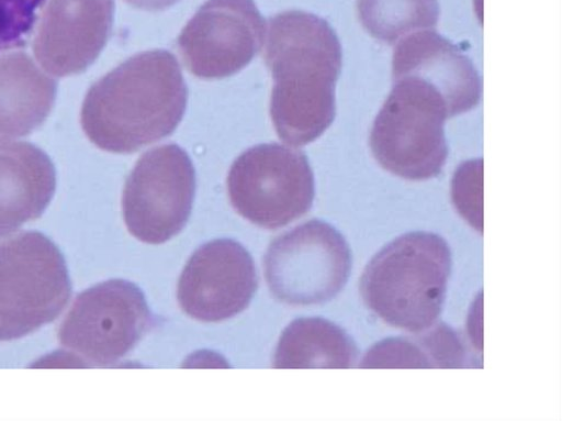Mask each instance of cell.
I'll return each instance as SVG.
<instances>
[{
    "label": "cell",
    "instance_id": "52a82bcc",
    "mask_svg": "<svg viewBox=\"0 0 562 421\" xmlns=\"http://www.w3.org/2000/svg\"><path fill=\"white\" fill-rule=\"evenodd\" d=\"M227 192L236 212L257 226L276 230L308 212L314 176L306 155L278 143L241 153L227 175Z\"/></svg>",
    "mask_w": 562,
    "mask_h": 421
},
{
    "label": "cell",
    "instance_id": "3957f363",
    "mask_svg": "<svg viewBox=\"0 0 562 421\" xmlns=\"http://www.w3.org/2000/svg\"><path fill=\"white\" fill-rule=\"evenodd\" d=\"M451 266V251L443 237L408 232L383 246L367 264L360 293L384 323L424 331L442 311Z\"/></svg>",
    "mask_w": 562,
    "mask_h": 421
},
{
    "label": "cell",
    "instance_id": "6da1fadb",
    "mask_svg": "<svg viewBox=\"0 0 562 421\" xmlns=\"http://www.w3.org/2000/svg\"><path fill=\"white\" fill-rule=\"evenodd\" d=\"M263 58L273 79L270 117L278 136L292 146L315 141L336 115L342 62L336 32L316 14L280 12L269 20Z\"/></svg>",
    "mask_w": 562,
    "mask_h": 421
},
{
    "label": "cell",
    "instance_id": "7a4b0ae2",
    "mask_svg": "<svg viewBox=\"0 0 562 421\" xmlns=\"http://www.w3.org/2000/svg\"><path fill=\"white\" fill-rule=\"evenodd\" d=\"M187 99L175 55L151 49L131 56L90 87L80 122L99 148L130 154L171 135L183 118Z\"/></svg>",
    "mask_w": 562,
    "mask_h": 421
},
{
    "label": "cell",
    "instance_id": "277c9868",
    "mask_svg": "<svg viewBox=\"0 0 562 421\" xmlns=\"http://www.w3.org/2000/svg\"><path fill=\"white\" fill-rule=\"evenodd\" d=\"M447 106L439 92L423 80H393L392 90L374 119L370 146L389 173L407 180L438 176L447 160Z\"/></svg>",
    "mask_w": 562,
    "mask_h": 421
},
{
    "label": "cell",
    "instance_id": "5bb4252c",
    "mask_svg": "<svg viewBox=\"0 0 562 421\" xmlns=\"http://www.w3.org/2000/svg\"><path fill=\"white\" fill-rule=\"evenodd\" d=\"M56 189L55 167L29 142L0 144V237L38 219Z\"/></svg>",
    "mask_w": 562,
    "mask_h": 421
},
{
    "label": "cell",
    "instance_id": "5b68a950",
    "mask_svg": "<svg viewBox=\"0 0 562 421\" xmlns=\"http://www.w3.org/2000/svg\"><path fill=\"white\" fill-rule=\"evenodd\" d=\"M70 296L65 258L45 234L23 231L0 241V342L54 321Z\"/></svg>",
    "mask_w": 562,
    "mask_h": 421
},
{
    "label": "cell",
    "instance_id": "ac0fdd59",
    "mask_svg": "<svg viewBox=\"0 0 562 421\" xmlns=\"http://www.w3.org/2000/svg\"><path fill=\"white\" fill-rule=\"evenodd\" d=\"M359 367L429 368L436 367L426 332L414 336L384 339L371 346Z\"/></svg>",
    "mask_w": 562,
    "mask_h": 421
},
{
    "label": "cell",
    "instance_id": "ba28073f",
    "mask_svg": "<svg viewBox=\"0 0 562 421\" xmlns=\"http://www.w3.org/2000/svg\"><path fill=\"white\" fill-rule=\"evenodd\" d=\"M351 252L331 224L313 219L276 237L263 257L271 293L292 306L324 303L345 287Z\"/></svg>",
    "mask_w": 562,
    "mask_h": 421
},
{
    "label": "cell",
    "instance_id": "4fadbf2b",
    "mask_svg": "<svg viewBox=\"0 0 562 421\" xmlns=\"http://www.w3.org/2000/svg\"><path fill=\"white\" fill-rule=\"evenodd\" d=\"M392 78H416L435 88L449 118L473 109L481 98L480 76L471 59L435 30L413 32L396 43Z\"/></svg>",
    "mask_w": 562,
    "mask_h": 421
},
{
    "label": "cell",
    "instance_id": "9a60e30c",
    "mask_svg": "<svg viewBox=\"0 0 562 421\" xmlns=\"http://www.w3.org/2000/svg\"><path fill=\"white\" fill-rule=\"evenodd\" d=\"M57 81L23 52L0 55V144L26 136L48 117Z\"/></svg>",
    "mask_w": 562,
    "mask_h": 421
},
{
    "label": "cell",
    "instance_id": "30bf717a",
    "mask_svg": "<svg viewBox=\"0 0 562 421\" xmlns=\"http://www.w3.org/2000/svg\"><path fill=\"white\" fill-rule=\"evenodd\" d=\"M265 31L266 21L252 0H207L182 29L177 45L192 75L221 79L254 59Z\"/></svg>",
    "mask_w": 562,
    "mask_h": 421
},
{
    "label": "cell",
    "instance_id": "7c38bea8",
    "mask_svg": "<svg viewBox=\"0 0 562 421\" xmlns=\"http://www.w3.org/2000/svg\"><path fill=\"white\" fill-rule=\"evenodd\" d=\"M114 9V0H49L33 40L40 66L55 77L85 71L111 35Z\"/></svg>",
    "mask_w": 562,
    "mask_h": 421
},
{
    "label": "cell",
    "instance_id": "2e32d148",
    "mask_svg": "<svg viewBox=\"0 0 562 421\" xmlns=\"http://www.w3.org/2000/svg\"><path fill=\"white\" fill-rule=\"evenodd\" d=\"M358 348L350 335L321 317L299 318L281 333L273 359L274 368H350Z\"/></svg>",
    "mask_w": 562,
    "mask_h": 421
},
{
    "label": "cell",
    "instance_id": "8fae6325",
    "mask_svg": "<svg viewBox=\"0 0 562 421\" xmlns=\"http://www.w3.org/2000/svg\"><path fill=\"white\" fill-rule=\"evenodd\" d=\"M257 286L248 251L234 240L217 239L191 255L178 281L177 299L192 319L220 322L245 310Z\"/></svg>",
    "mask_w": 562,
    "mask_h": 421
},
{
    "label": "cell",
    "instance_id": "e0dca14e",
    "mask_svg": "<svg viewBox=\"0 0 562 421\" xmlns=\"http://www.w3.org/2000/svg\"><path fill=\"white\" fill-rule=\"evenodd\" d=\"M357 16L374 38L395 44L422 30H435L440 15L437 0H357Z\"/></svg>",
    "mask_w": 562,
    "mask_h": 421
},
{
    "label": "cell",
    "instance_id": "ffe728a7",
    "mask_svg": "<svg viewBox=\"0 0 562 421\" xmlns=\"http://www.w3.org/2000/svg\"><path fill=\"white\" fill-rule=\"evenodd\" d=\"M453 204L462 218L476 231L483 232L482 160H469L459 166L451 184Z\"/></svg>",
    "mask_w": 562,
    "mask_h": 421
},
{
    "label": "cell",
    "instance_id": "8992f818",
    "mask_svg": "<svg viewBox=\"0 0 562 421\" xmlns=\"http://www.w3.org/2000/svg\"><path fill=\"white\" fill-rule=\"evenodd\" d=\"M150 325L143 291L128 280L115 278L76 297L57 337L77 366L105 367L131 352Z\"/></svg>",
    "mask_w": 562,
    "mask_h": 421
},
{
    "label": "cell",
    "instance_id": "d6986e66",
    "mask_svg": "<svg viewBox=\"0 0 562 421\" xmlns=\"http://www.w3.org/2000/svg\"><path fill=\"white\" fill-rule=\"evenodd\" d=\"M47 0H0V53L25 47Z\"/></svg>",
    "mask_w": 562,
    "mask_h": 421
},
{
    "label": "cell",
    "instance_id": "44dd1931",
    "mask_svg": "<svg viewBox=\"0 0 562 421\" xmlns=\"http://www.w3.org/2000/svg\"><path fill=\"white\" fill-rule=\"evenodd\" d=\"M132 7L146 11H162L176 4L180 0H124Z\"/></svg>",
    "mask_w": 562,
    "mask_h": 421
},
{
    "label": "cell",
    "instance_id": "9c48e42d",
    "mask_svg": "<svg viewBox=\"0 0 562 421\" xmlns=\"http://www.w3.org/2000/svg\"><path fill=\"white\" fill-rule=\"evenodd\" d=\"M194 193L195 169L187 152L173 143L150 148L125 181L124 223L144 243H165L187 224Z\"/></svg>",
    "mask_w": 562,
    "mask_h": 421
}]
</instances>
